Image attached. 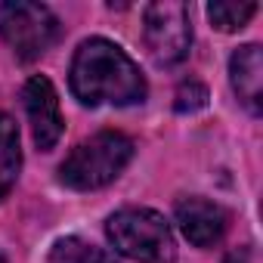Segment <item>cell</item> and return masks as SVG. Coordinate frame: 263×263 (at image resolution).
<instances>
[{
	"label": "cell",
	"mask_w": 263,
	"mask_h": 263,
	"mask_svg": "<svg viewBox=\"0 0 263 263\" xmlns=\"http://www.w3.org/2000/svg\"><path fill=\"white\" fill-rule=\"evenodd\" d=\"M68 84L84 105H137L146 99L140 65L105 37H90L78 47Z\"/></svg>",
	"instance_id": "obj_1"
},
{
	"label": "cell",
	"mask_w": 263,
	"mask_h": 263,
	"mask_svg": "<svg viewBox=\"0 0 263 263\" xmlns=\"http://www.w3.org/2000/svg\"><path fill=\"white\" fill-rule=\"evenodd\" d=\"M105 235L118 254L140 263H174L177 241L167 220L149 208H124L108 217Z\"/></svg>",
	"instance_id": "obj_2"
},
{
	"label": "cell",
	"mask_w": 263,
	"mask_h": 263,
	"mask_svg": "<svg viewBox=\"0 0 263 263\" xmlns=\"http://www.w3.org/2000/svg\"><path fill=\"white\" fill-rule=\"evenodd\" d=\"M134 158V143L130 137L118 134V130H102V134L78 143L71 155L59 167V180L68 189L87 192L111 183Z\"/></svg>",
	"instance_id": "obj_3"
},
{
	"label": "cell",
	"mask_w": 263,
	"mask_h": 263,
	"mask_svg": "<svg viewBox=\"0 0 263 263\" xmlns=\"http://www.w3.org/2000/svg\"><path fill=\"white\" fill-rule=\"evenodd\" d=\"M0 37L22 62H31L56 44L59 19L44 4H28V0L0 4Z\"/></svg>",
	"instance_id": "obj_4"
},
{
	"label": "cell",
	"mask_w": 263,
	"mask_h": 263,
	"mask_svg": "<svg viewBox=\"0 0 263 263\" xmlns=\"http://www.w3.org/2000/svg\"><path fill=\"white\" fill-rule=\"evenodd\" d=\"M143 34L149 56L155 65H177L189 56L192 47V22H189V7L177 4V0H158V4L146 7L143 16Z\"/></svg>",
	"instance_id": "obj_5"
},
{
	"label": "cell",
	"mask_w": 263,
	"mask_h": 263,
	"mask_svg": "<svg viewBox=\"0 0 263 263\" xmlns=\"http://www.w3.org/2000/svg\"><path fill=\"white\" fill-rule=\"evenodd\" d=\"M22 102H25V111H28V121H31V134H34V143L37 149L50 152L59 137H62V111H59V96H56V87L50 84V78L44 74H34L25 90H22Z\"/></svg>",
	"instance_id": "obj_6"
},
{
	"label": "cell",
	"mask_w": 263,
	"mask_h": 263,
	"mask_svg": "<svg viewBox=\"0 0 263 263\" xmlns=\"http://www.w3.org/2000/svg\"><path fill=\"white\" fill-rule=\"evenodd\" d=\"M177 226L195 248H211L226 232V211L208 198H183L177 204Z\"/></svg>",
	"instance_id": "obj_7"
},
{
	"label": "cell",
	"mask_w": 263,
	"mask_h": 263,
	"mask_svg": "<svg viewBox=\"0 0 263 263\" xmlns=\"http://www.w3.org/2000/svg\"><path fill=\"white\" fill-rule=\"evenodd\" d=\"M229 78H232V90L238 93V99L257 115L260 99H263V53L257 44H245L232 53Z\"/></svg>",
	"instance_id": "obj_8"
},
{
	"label": "cell",
	"mask_w": 263,
	"mask_h": 263,
	"mask_svg": "<svg viewBox=\"0 0 263 263\" xmlns=\"http://www.w3.org/2000/svg\"><path fill=\"white\" fill-rule=\"evenodd\" d=\"M22 171V149H19V127L16 121L0 111V201L13 189L16 177Z\"/></svg>",
	"instance_id": "obj_9"
},
{
	"label": "cell",
	"mask_w": 263,
	"mask_h": 263,
	"mask_svg": "<svg viewBox=\"0 0 263 263\" xmlns=\"http://www.w3.org/2000/svg\"><path fill=\"white\" fill-rule=\"evenodd\" d=\"M47 263H115V257H108L102 248H96V245H90L78 235H68V238H59L50 248Z\"/></svg>",
	"instance_id": "obj_10"
},
{
	"label": "cell",
	"mask_w": 263,
	"mask_h": 263,
	"mask_svg": "<svg viewBox=\"0 0 263 263\" xmlns=\"http://www.w3.org/2000/svg\"><path fill=\"white\" fill-rule=\"evenodd\" d=\"M257 13V4H245V0H217L208 7V19L214 22V28L220 31H238L251 22V16Z\"/></svg>",
	"instance_id": "obj_11"
},
{
	"label": "cell",
	"mask_w": 263,
	"mask_h": 263,
	"mask_svg": "<svg viewBox=\"0 0 263 263\" xmlns=\"http://www.w3.org/2000/svg\"><path fill=\"white\" fill-rule=\"evenodd\" d=\"M177 111H198L208 105V87L198 84V81H189V84H180L177 90Z\"/></svg>",
	"instance_id": "obj_12"
},
{
	"label": "cell",
	"mask_w": 263,
	"mask_h": 263,
	"mask_svg": "<svg viewBox=\"0 0 263 263\" xmlns=\"http://www.w3.org/2000/svg\"><path fill=\"white\" fill-rule=\"evenodd\" d=\"M0 263H7V260H4V257H0Z\"/></svg>",
	"instance_id": "obj_13"
}]
</instances>
